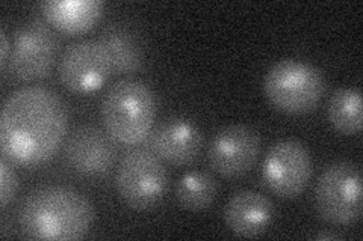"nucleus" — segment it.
I'll use <instances>...</instances> for the list:
<instances>
[{"mask_svg": "<svg viewBox=\"0 0 363 241\" xmlns=\"http://www.w3.org/2000/svg\"><path fill=\"white\" fill-rule=\"evenodd\" d=\"M68 130L64 100L45 86L17 89L4 102L0 145L9 162L43 165L58 153Z\"/></svg>", "mask_w": 363, "mask_h": 241, "instance_id": "obj_1", "label": "nucleus"}, {"mask_svg": "<svg viewBox=\"0 0 363 241\" xmlns=\"http://www.w3.org/2000/svg\"><path fill=\"white\" fill-rule=\"evenodd\" d=\"M89 199L67 186H45L32 190L18 210L21 234L30 240H81L94 223Z\"/></svg>", "mask_w": 363, "mask_h": 241, "instance_id": "obj_2", "label": "nucleus"}, {"mask_svg": "<svg viewBox=\"0 0 363 241\" xmlns=\"http://www.w3.org/2000/svg\"><path fill=\"white\" fill-rule=\"evenodd\" d=\"M156 117L152 88L138 78L113 83L101 102L105 130L121 145H138L150 134Z\"/></svg>", "mask_w": 363, "mask_h": 241, "instance_id": "obj_3", "label": "nucleus"}, {"mask_svg": "<svg viewBox=\"0 0 363 241\" xmlns=\"http://www.w3.org/2000/svg\"><path fill=\"white\" fill-rule=\"evenodd\" d=\"M325 80L320 68L298 59H281L264 78V93L277 110L304 114L313 110L324 95Z\"/></svg>", "mask_w": 363, "mask_h": 241, "instance_id": "obj_4", "label": "nucleus"}, {"mask_svg": "<svg viewBox=\"0 0 363 241\" xmlns=\"http://www.w3.org/2000/svg\"><path fill=\"white\" fill-rule=\"evenodd\" d=\"M315 205L323 221L350 226L362 216V172L348 160L328 165L316 181Z\"/></svg>", "mask_w": 363, "mask_h": 241, "instance_id": "obj_5", "label": "nucleus"}, {"mask_svg": "<svg viewBox=\"0 0 363 241\" xmlns=\"http://www.w3.org/2000/svg\"><path fill=\"white\" fill-rule=\"evenodd\" d=\"M168 186L167 169L153 151L133 148L123 155L116 175L120 198L130 208L145 211L159 204Z\"/></svg>", "mask_w": 363, "mask_h": 241, "instance_id": "obj_6", "label": "nucleus"}, {"mask_svg": "<svg viewBox=\"0 0 363 241\" xmlns=\"http://www.w3.org/2000/svg\"><path fill=\"white\" fill-rule=\"evenodd\" d=\"M56 54L58 38L48 21L29 20L16 30L9 56L11 71L23 82L44 78L50 74Z\"/></svg>", "mask_w": 363, "mask_h": 241, "instance_id": "obj_7", "label": "nucleus"}, {"mask_svg": "<svg viewBox=\"0 0 363 241\" xmlns=\"http://www.w3.org/2000/svg\"><path fill=\"white\" fill-rule=\"evenodd\" d=\"M312 157L300 141L285 139L272 145L262 166L265 186L285 199L297 198L312 178Z\"/></svg>", "mask_w": 363, "mask_h": 241, "instance_id": "obj_8", "label": "nucleus"}, {"mask_svg": "<svg viewBox=\"0 0 363 241\" xmlns=\"http://www.w3.org/2000/svg\"><path fill=\"white\" fill-rule=\"evenodd\" d=\"M62 85L79 94L94 93L112 73L111 61L100 41L81 40L68 44L60 61Z\"/></svg>", "mask_w": 363, "mask_h": 241, "instance_id": "obj_9", "label": "nucleus"}, {"mask_svg": "<svg viewBox=\"0 0 363 241\" xmlns=\"http://www.w3.org/2000/svg\"><path fill=\"white\" fill-rule=\"evenodd\" d=\"M260 154L259 133L242 124L221 129L209 146L211 167L225 178L242 177L255 166Z\"/></svg>", "mask_w": 363, "mask_h": 241, "instance_id": "obj_10", "label": "nucleus"}, {"mask_svg": "<svg viewBox=\"0 0 363 241\" xmlns=\"http://www.w3.org/2000/svg\"><path fill=\"white\" fill-rule=\"evenodd\" d=\"M64 154L70 167L84 177H101L116 163L117 146L106 130L81 125L65 142Z\"/></svg>", "mask_w": 363, "mask_h": 241, "instance_id": "obj_11", "label": "nucleus"}, {"mask_svg": "<svg viewBox=\"0 0 363 241\" xmlns=\"http://www.w3.org/2000/svg\"><path fill=\"white\" fill-rule=\"evenodd\" d=\"M153 153L169 165L185 166L196 162L203 149V134L197 125L185 118H169L152 134Z\"/></svg>", "mask_w": 363, "mask_h": 241, "instance_id": "obj_12", "label": "nucleus"}, {"mask_svg": "<svg viewBox=\"0 0 363 241\" xmlns=\"http://www.w3.org/2000/svg\"><path fill=\"white\" fill-rule=\"evenodd\" d=\"M274 217V205L264 193L241 190L235 193L224 208V222L233 234L244 238L262 235Z\"/></svg>", "mask_w": 363, "mask_h": 241, "instance_id": "obj_13", "label": "nucleus"}, {"mask_svg": "<svg viewBox=\"0 0 363 241\" xmlns=\"http://www.w3.org/2000/svg\"><path fill=\"white\" fill-rule=\"evenodd\" d=\"M45 21L68 35L85 33L104 14L100 0H45L40 5Z\"/></svg>", "mask_w": 363, "mask_h": 241, "instance_id": "obj_14", "label": "nucleus"}, {"mask_svg": "<svg viewBox=\"0 0 363 241\" xmlns=\"http://www.w3.org/2000/svg\"><path fill=\"white\" fill-rule=\"evenodd\" d=\"M100 44L108 53L112 73L132 74L141 68L143 50L135 33L123 25H111L100 35Z\"/></svg>", "mask_w": 363, "mask_h": 241, "instance_id": "obj_15", "label": "nucleus"}, {"mask_svg": "<svg viewBox=\"0 0 363 241\" xmlns=\"http://www.w3.org/2000/svg\"><path fill=\"white\" fill-rule=\"evenodd\" d=\"M218 193V182L208 172L191 170L180 177L176 186V199L182 208L189 211L206 210Z\"/></svg>", "mask_w": 363, "mask_h": 241, "instance_id": "obj_16", "label": "nucleus"}, {"mask_svg": "<svg viewBox=\"0 0 363 241\" xmlns=\"http://www.w3.org/2000/svg\"><path fill=\"white\" fill-rule=\"evenodd\" d=\"M328 121L342 134H357L362 130V93L359 88L337 89L328 100Z\"/></svg>", "mask_w": 363, "mask_h": 241, "instance_id": "obj_17", "label": "nucleus"}, {"mask_svg": "<svg viewBox=\"0 0 363 241\" xmlns=\"http://www.w3.org/2000/svg\"><path fill=\"white\" fill-rule=\"evenodd\" d=\"M18 189V178L13 166L9 165L8 158L4 155L0 160V204L2 208L9 205V202L14 199Z\"/></svg>", "mask_w": 363, "mask_h": 241, "instance_id": "obj_18", "label": "nucleus"}, {"mask_svg": "<svg viewBox=\"0 0 363 241\" xmlns=\"http://www.w3.org/2000/svg\"><path fill=\"white\" fill-rule=\"evenodd\" d=\"M0 41H2V45H0V66L5 68L11 56V45H9V40L5 29L0 30Z\"/></svg>", "mask_w": 363, "mask_h": 241, "instance_id": "obj_19", "label": "nucleus"}, {"mask_svg": "<svg viewBox=\"0 0 363 241\" xmlns=\"http://www.w3.org/2000/svg\"><path fill=\"white\" fill-rule=\"evenodd\" d=\"M342 235L339 234H330V233H324V234H318L315 235V240H340Z\"/></svg>", "mask_w": 363, "mask_h": 241, "instance_id": "obj_20", "label": "nucleus"}]
</instances>
